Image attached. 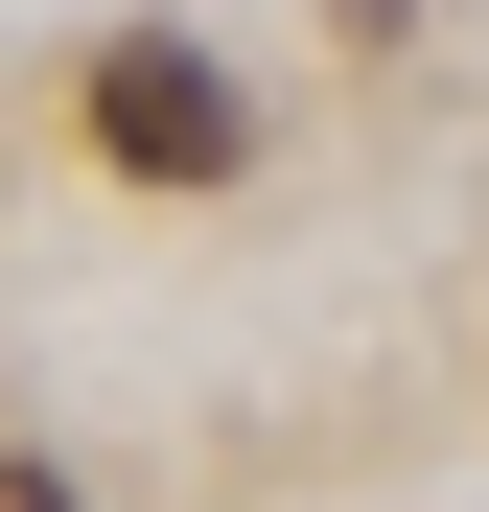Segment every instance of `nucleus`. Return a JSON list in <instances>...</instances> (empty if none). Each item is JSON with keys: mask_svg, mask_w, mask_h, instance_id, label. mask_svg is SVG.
I'll use <instances>...</instances> for the list:
<instances>
[{"mask_svg": "<svg viewBox=\"0 0 489 512\" xmlns=\"http://www.w3.org/2000/svg\"><path fill=\"white\" fill-rule=\"evenodd\" d=\"M94 140L140 163V187H233V70H210V47H163V24L94 47Z\"/></svg>", "mask_w": 489, "mask_h": 512, "instance_id": "obj_1", "label": "nucleus"}, {"mask_svg": "<svg viewBox=\"0 0 489 512\" xmlns=\"http://www.w3.org/2000/svg\"><path fill=\"white\" fill-rule=\"evenodd\" d=\"M0 512H70V489H47V466H0Z\"/></svg>", "mask_w": 489, "mask_h": 512, "instance_id": "obj_2", "label": "nucleus"}]
</instances>
